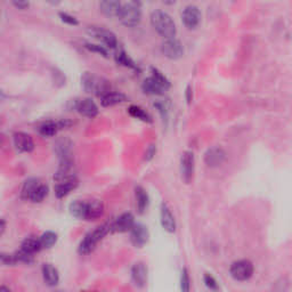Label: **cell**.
Here are the masks:
<instances>
[{"mask_svg":"<svg viewBox=\"0 0 292 292\" xmlns=\"http://www.w3.org/2000/svg\"><path fill=\"white\" fill-rule=\"evenodd\" d=\"M112 232V223H105L98 227H96L92 232H89L85 235V238L81 240L79 245L78 251L80 255H89L94 251L96 246L105 238L109 233Z\"/></svg>","mask_w":292,"mask_h":292,"instance_id":"cell-1","label":"cell"},{"mask_svg":"<svg viewBox=\"0 0 292 292\" xmlns=\"http://www.w3.org/2000/svg\"><path fill=\"white\" fill-rule=\"evenodd\" d=\"M151 24L154 27L160 36H162L166 39L169 38H175L177 32L176 23L173 17H171L167 12L163 10H154L151 14Z\"/></svg>","mask_w":292,"mask_h":292,"instance_id":"cell-2","label":"cell"},{"mask_svg":"<svg viewBox=\"0 0 292 292\" xmlns=\"http://www.w3.org/2000/svg\"><path fill=\"white\" fill-rule=\"evenodd\" d=\"M81 86L86 92L96 95L99 98H102L103 96L112 91L111 84H110L109 80L91 73V72H85L82 74Z\"/></svg>","mask_w":292,"mask_h":292,"instance_id":"cell-3","label":"cell"},{"mask_svg":"<svg viewBox=\"0 0 292 292\" xmlns=\"http://www.w3.org/2000/svg\"><path fill=\"white\" fill-rule=\"evenodd\" d=\"M119 20L125 26L134 27L138 25L142 20V5L137 1H128L121 5Z\"/></svg>","mask_w":292,"mask_h":292,"instance_id":"cell-4","label":"cell"},{"mask_svg":"<svg viewBox=\"0 0 292 292\" xmlns=\"http://www.w3.org/2000/svg\"><path fill=\"white\" fill-rule=\"evenodd\" d=\"M87 33L89 36L95 38L96 40H98L99 43L104 45V47L111 48V49H115L118 47V39H116V36L112 31L103 26H96L91 25L87 27Z\"/></svg>","mask_w":292,"mask_h":292,"instance_id":"cell-5","label":"cell"},{"mask_svg":"<svg viewBox=\"0 0 292 292\" xmlns=\"http://www.w3.org/2000/svg\"><path fill=\"white\" fill-rule=\"evenodd\" d=\"M253 265L250 260L242 259L235 262L231 266V275L236 281H247L252 276Z\"/></svg>","mask_w":292,"mask_h":292,"instance_id":"cell-6","label":"cell"},{"mask_svg":"<svg viewBox=\"0 0 292 292\" xmlns=\"http://www.w3.org/2000/svg\"><path fill=\"white\" fill-rule=\"evenodd\" d=\"M161 51L169 60H180L184 55V47L176 38H169L161 45Z\"/></svg>","mask_w":292,"mask_h":292,"instance_id":"cell-7","label":"cell"},{"mask_svg":"<svg viewBox=\"0 0 292 292\" xmlns=\"http://www.w3.org/2000/svg\"><path fill=\"white\" fill-rule=\"evenodd\" d=\"M75 167L73 160L60 161L56 173L54 174V180L57 183H63V181L75 180Z\"/></svg>","mask_w":292,"mask_h":292,"instance_id":"cell-8","label":"cell"},{"mask_svg":"<svg viewBox=\"0 0 292 292\" xmlns=\"http://www.w3.org/2000/svg\"><path fill=\"white\" fill-rule=\"evenodd\" d=\"M194 154L186 151L181 154L180 157V174L181 180H183L186 184H190L191 180H193L194 175Z\"/></svg>","mask_w":292,"mask_h":292,"instance_id":"cell-9","label":"cell"},{"mask_svg":"<svg viewBox=\"0 0 292 292\" xmlns=\"http://www.w3.org/2000/svg\"><path fill=\"white\" fill-rule=\"evenodd\" d=\"M73 109L80 113L82 116L88 119H94L98 115V106L91 98H82L79 101H73Z\"/></svg>","mask_w":292,"mask_h":292,"instance_id":"cell-10","label":"cell"},{"mask_svg":"<svg viewBox=\"0 0 292 292\" xmlns=\"http://www.w3.org/2000/svg\"><path fill=\"white\" fill-rule=\"evenodd\" d=\"M181 21L183 24L187 29H195L201 21V12L199 9V7L194 5H188L184 8L183 13H181Z\"/></svg>","mask_w":292,"mask_h":292,"instance_id":"cell-11","label":"cell"},{"mask_svg":"<svg viewBox=\"0 0 292 292\" xmlns=\"http://www.w3.org/2000/svg\"><path fill=\"white\" fill-rule=\"evenodd\" d=\"M14 146L21 153H31L34 150V142L29 134L17 132L13 136Z\"/></svg>","mask_w":292,"mask_h":292,"instance_id":"cell-12","label":"cell"},{"mask_svg":"<svg viewBox=\"0 0 292 292\" xmlns=\"http://www.w3.org/2000/svg\"><path fill=\"white\" fill-rule=\"evenodd\" d=\"M226 160V152L219 146L210 147L204 154V162L208 167H219Z\"/></svg>","mask_w":292,"mask_h":292,"instance_id":"cell-13","label":"cell"},{"mask_svg":"<svg viewBox=\"0 0 292 292\" xmlns=\"http://www.w3.org/2000/svg\"><path fill=\"white\" fill-rule=\"evenodd\" d=\"M72 149H73V143L68 138H60L54 144V151L60 161L73 160L72 159Z\"/></svg>","mask_w":292,"mask_h":292,"instance_id":"cell-14","label":"cell"},{"mask_svg":"<svg viewBox=\"0 0 292 292\" xmlns=\"http://www.w3.org/2000/svg\"><path fill=\"white\" fill-rule=\"evenodd\" d=\"M104 214V203L101 200H90L86 202L85 221L95 222Z\"/></svg>","mask_w":292,"mask_h":292,"instance_id":"cell-15","label":"cell"},{"mask_svg":"<svg viewBox=\"0 0 292 292\" xmlns=\"http://www.w3.org/2000/svg\"><path fill=\"white\" fill-rule=\"evenodd\" d=\"M135 225V218L130 212H125L120 215L114 222L112 223V232L126 233L130 232V229Z\"/></svg>","mask_w":292,"mask_h":292,"instance_id":"cell-16","label":"cell"},{"mask_svg":"<svg viewBox=\"0 0 292 292\" xmlns=\"http://www.w3.org/2000/svg\"><path fill=\"white\" fill-rule=\"evenodd\" d=\"M130 241L136 248H142L149 241V231L144 225L135 224L130 229Z\"/></svg>","mask_w":292,"mask_h":292,"instance_id":"cell-17","label":"cell"},{"mask_svg":"<svg viewBox=\"0 0 292 292\" xmlns=\"http://www.w3.org/2000/svg\"><path fill=\"white\" fill-rule=\"evenodd\" d=\"M160 218H161V225L164 231L168 233H174L176 231V222H175V218L173 214H171L170 209L168 208L167 204L161 205V211H160Z\"/></svg>","mask_w":292,"mask_h":292,"instance_id":"cell-18","label":"cell"},{"mask_svg":"<svg viewBox=\"0 0 292 292\" xmlns=\"http://www.w3.org/2000/svg\"><path fill=\"white\" fill-rule=\"evenodd\" d=\"M41 272H43L45 283H46L48 287H55L60 282V274H58V270H56V267H54L51 264H44Z\"/></svg>","mask_w":292,"mask_h":292,"instance_id":"cell-19","label":"cell"},{"mask_svg":"<svg viewBox=\"0 0 292 292\" xmlns=\"http://www.w3.org/2000/svg\"><path fill=\"white\" fill-rule=\"evenodd\" d=\"M132 279L137 287L142 288L146 284L147 270L143 263H136L132 269Z\"/></svg>","mask_w":292,"mask_h":292,"instance_id":"cell-20","label":"cell"},{"mask_svg":"<svg viewBox=\"0 0 292 292\" xmlns=\"http://www.w3.org/2000/svg\"><path fill=\"white\" fill-rule=\"evenodd\" d=\"M78 184L79 183L77 178L72 180L63 181V183H57L54 187L55 195H56L57 199H64L65 197H67L72 191L78 187Z\"/></svg>","mask_w":292,"mask_h":292,"instance_id":"cell-21","label":"cell"},{"mask_svg":"<svg viewBox=\"0 0 292 292\" xmlns=\"http://www.w3.org/2000/svg\"><path fill=\"white\" fill-rule=\"evenodd\" d=\"M127 96L120 91H110L109 94L101 98V104L103 108H111V106L121 104L127 101Z\"/></svg>","mask_w":292,"mask_h":292,"instance_id":"cell-22","label":"cell"},{"mask_svg":"<svg viewBox=\"0 0 292 292\" xmlns=\"http://www.w3.org/2000/svg\"><path fill=\"white\" fill-rule=\"evenodd\" d=\"M41 183L43 181H40V180H38V178H29V180H26L24 181L22 190H21V199L24 201H30L31 197H32L37 188L40 186Z\"/></svg>","mask_w":292,"mask_h":292,"instance_id":"cell-23","label":"cell"},{"mask_svg":"<svg viewBox=\"0 0 292 292\" xmlns=\"http://www.w3.org/2000/svg\"><path fill=\"white\" fill-rule=\"evenodd\" d=\"M142 89L143 91L145 92L146 95H154V96H160L163 95L167 90L163 87L157 84V82L154 80L152 77L147 78L144 80L143 85H142Z\"/></svg>","mask_w":292,"mask_h":292,"instance_id":"cell-24","label":"cell"},{"mask_svg":"<svg viewBox=\"0 0 292 292\" xmlns=\"http://www.w3.org/2000/svg\"><path fill=\"white\" fill-rule=\"evenodd\" d=\"M121 2L119 1H111V0H106V1L99 2V9L104 15L109 17H118L120 9H121Z\"/></svg>","mask_w":292,"mask_h":292,"instance_id":"cell-25","label":"cell"},{"mask_svg":"<svg viewBox=\"0 0 292 292\" xmlns=\"http://www.w3.org/2000/svg\"><path fill=\"white\" fill-rule=\"evenodd\" d=\"M21 249H22L23 251L34 256L41 250L39 238H37V236H29V238H25L23 240L22 245H21Z\"/></svg>","mask_w":292,"mask_h":292,"instance_id":"cell-26","label":"cell"},{"mask_svg":"<svg viewBox=\"0 0 292 292\" xmlns=\"http://www.w3.org/2000/svg\"><path fill=\"white\" fill-rule=\"evenodd\" d=\"M135 195H136V205L138 209L139 214H143L149 207V195L143 187L137 186L135 188Z\"/></svg>","mask_w":292,"mask_h":292,"instance_id":"cell-27","label":"cell"},{"mask_svg":"<svg viewBox=\"0 0 292 292\" xmlns=\"http://www.w3.org/2000/svg\"><path fill=\"white\" fill-rule=\"evenodd\" d=\"M114 58H115V62L119 65H122V67H129V68H132V70H135V71L138 70L137 64L133 61V58L130 57L125 50L116 51L114 55Z\"/></svg>","mask_w":292,"mask_h":292,"instance_id":"cell-28","label":"cell"},{"mask_svg":"<svg viewBox=\"0 0 292 292\" xmlns=\"http://www.w3.org/2000/svg\"><path fill=\"white\" fill-rule=\"evenodd\" d=\"M58 130H60V128H58L57 122L55 121H46L38 128V132H39L40 135L43 137H47V138L54 137L58 133Z\"/></svg>","mask_w":292,"mask_h":292,"instance_id":"cell-29","label":"cell"},{"mask_svg":"<svg viewBox=\"0 0 292 292\" xmlns=\"http://www.w3.org/2000/svg\"><path fill=\"white\" fill-rule=\"evenodd\" d=\"M70 214L73 216L74 218L84 219L85 221V214H86V202L81 200H75L72 202L68 207Z\"/></svg>","mask_w":292,"mask_h":292,"instance_id":"cell-30","label":"cell"},{"mask_svg":"<svg viewBox=\"0 0 292 292\" xmlns=\"http://www.w3.org/2000/svg\"><path fill=\"white\" fill-rule=\"evenodd\" d=\"M128 113L133 116V118L138 119V120H140V121L152 122V116H151L149 113L145 111V110L140 108V106L132 105L128 109Z\"/></svg>","mask_w":292,"mask_h":292,"instance_id":"cell-31","label":"cell"},{"mask_svg":"<svg viewBox=\"0 0 292 292\" xmlns=\"http://www.w3.org/2000/svg\"><path fill=\"white\" fill-rule=\"evenodd\" d=\"M57 234L56 233L51 232V231H48V232H45L43 235L39 238V241H40V246H41V250L43 249H49L53 247L55 243L57 242Z\"/></svg>","mask_w":292,"mask_h":292,"instance_id":"cell-32","label":"cell"},{"mask_svg":"<svg viewBox=\"0 0 292 292\" xmlns=\"http://www.w3.org/2000/svg\"><path fill=\"white\" fill-rule=\"evenodd\" d=\"M48 193H49L48 185L41 183L40 186L37 188L32 197H31L30 201L33 202V203H40V202H43L48 197Z\"/></svg>","mask_w":292,"mask_h":292,"instance_id":"cell-33","label":"cell"},{"mask_svg":"<svg viewBox=\"0 0 292 292\" xmlns=\"http://www.w3.org/2000/svg\"><path fill=\"white\" fill-rule=\"evenodd\" d=\"M151 73H152V78L161 86V87H163L166 90L170 88V81L168 80V78L160 70H157L156 67H151Z\"/></svg>","mask_w":292,"mask_h":292,"instance_id":"cell-34","label":"cell"},{"mask_svg":"<svg viewBox=\"0 0 292 292\" xmlns=\"http://www.w3.org/2000/svg\"><path fill=\"white\" fill-rule=\"evenodd\" d=\"M0 264L3 266H16L17 262L15 253H8V252H0Z\"/></svg>","mask_w":292,"mask_h":292,"instance_id":"cell-35","label":"cell"},{"mask_svg":"<svg viewBox=\"0 0 292 292\" xmlns=\"http://www.w3.org/2000/svg\"><path fill=\"white\" fill-rule=\"evenodd\" d=\"M14 253H15L16 259H17V262H19V264L22 263V264H27V265H29V264H32L34 262V256L30 255V253H27L25 251H23L22 249L17 250V251H15Z\"/></svg>","mask_w":292,"mask_h":292,"instance_id":"cell-36","label":"cell"},{"mask_svg":"<svg viewBox=\"0 0 292 292\" xmlns=\"http://www.w3.org/2000/svg\"><path fill=\"white\" fill-rule=\"evenodd\" d=\"M85 47L87 48L89 51H92V53L102 55L103 57H109V51L104 46L97 44H86Z\"/></svg>","mask_w":292,"mask_h":292,"instance_id":"cell-37","label":"cell"},{"mask_svg":"<svg viewBox=\"0 0 292 292\" xmlns=\"http://www.w3.org/2000/svg\"><path fill=\"white\" fill-rule=\"evenodd\" d=\"M191 281H190V275H188V272L186 269L181 270V276H180V289L181 292H190L191 288Z\"/></svg>","mask_w":292,"mask_h":292,"instance_id":"cell-38","label":"cell"},{"mask_svg":"<svg viewBox=\"0 0 292 292\" xmlns=\"http://www.w3.org/2000/svg\"><path fill=\"white\" fill-rule=\"evenodd\" d=\"M58 16H60V19H61L62 22L65 23V24H67V25L77 26L78 24H79V21L77 19H75L74 16H72V15H70V14H67V13L61 12V13H58Z\"/></svg>","mask_w":292,"mask_h":292,"instance_id":"cell-39","label":"cell"},{"mask_svg":"<svg viewBox=\"0 0 292 292\" xmlns=\"http://www.w3.org/2000/svg\"><path fill=\"white\" fill-rule=\"evenodd\" d=\"M204 283L209 289L212 291H217L218 290V283L217 281L215 280L214 276H211L210 274H205L204 275Z\"/></svg>","mask_w":292,"mask_h":292,"instance_id":"cell-40","label":"cell"},{"mask_svg":"<svg viewBox=\"0 0 292 292\" xmlns=\"http://www.w3.org/2000/svg\"><path fill=\"white\" fill-rule=\"evenodd\" d=\"M156 152H157V146L152 144V145H150L146 149L145 157H144V159H145L146 161H151L154 157V156H156Z\"/></svg>","mask_w":292,"mask_h":292,"instance_id":"cell-41","label":"cell"},{"mask_svg":"<svg viewBox=\"0 0 292 292\" xmlns=\"http://www.w3.org/2000/svg\"><path fill=\"white\" fill-rule=\"evenodd\" d=\"M12 3H13V6H15L17 9H21V10L27 9V8H29V6H30L29 2H27V1H22V0H19V1H17V0H15V1H13Z\"/></svg>","mask_w":292,"mask_h":292,"instance_id":"cell-42","label":"cell"},{"mask_svg":"<svg viewBox=\"0 0 292 292\" xmlns=\"http://www.w3.org/2000/svg\"><path fill=\"white\" fill-rule=\"evenodd\" d=\"M185 97H186V101L188 104H191L192 99H193V91H192L191 85H188L186 90H185Z\"/></svg>","mask_w":292,"mask_h":292,"instance_id":"cell-43","label":"cell"},{"mask_svg":"<svg viewBox=\"0 0 292 292\" xmlns=\"http://www.w3.org/2000/svg\"><path fill=\"white\" fill-rule=\"evenodd\" d=\"M7 227V223L3 218H0V238L3 235V233L6 231Z\"/></svg>","mask_w":292,"mask_h":292,"instance_id":"cell-44","label":"cell"},{"mask_svg":"<svg viewBox=\"0 0 292 292\" xmlns=\"http://www.w3.org/2000/svg\"><path fill=\"white\" fill-rule=\"evenodd\" d=\"M0 292H13V291L10 290L8 287H6V286H0Z\"/></svg>","mask_w":292,"mask_h":292,"instance_id":"cell-45","label":"cell"},{"mask_svg":"<svg viewBox=\"0 0 292 292\" xmlns=\"http://www.w3.org/2000/svg\"><path fill=\"white\" fill-rule=\"evenodd\" d=\"M56 292H63V291H56Z\"/></svg>","mask_w":292,"mask_h":292,"instance_id":"cell-46","label":"cell"},{"mask_svg":"<svg viewBox=\"0 0 292 292\" xmlns=\"http://www.w3.org/2000/svg\"><path fill=\"white\" fill-rule=\"evenodd\" d=\"M84 292H86V291H84Z\"/></svg>","mask_w":292,"mask_h":292,"instance_id":"cell-47","label":"cell"}]
</instances>
